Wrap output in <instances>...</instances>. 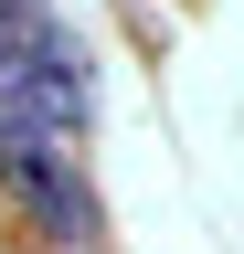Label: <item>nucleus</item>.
<instances>
[{
    "mask_svg": "<svg viewBox=\"0 0 244 254\" xmlns=\"http://www.w3.org/2000/svg\"><path fill=\"white\" fill-rule=\"evenodd\" d=\"M0 190L32 212L53 244H96V190H85V170L64 159V138L21 127L11 106H0Z\"/></svg>",
    "mask_w": 244,
    "mask_h": 254,
    "instance_id": "1",
    "label": "nucleus"
},
{
    "mask_svg": "<svg viewBox=\"0 0 244 254\" xmlns=\"http://www.w3.org/2000/svg\"><path fill=\"white\" fill-rule=\"evenodd\" d=\"M21 127H43V138H85V53L75 43H53L43 64H21L11 95H0Z\"/></svg>",
    "mask_w": 244,
    "mask_h": 254,
    "instance_id": "2",
    "label": "nucleus"
},
{
    "mask_svg": "<svg viewBox=\"0 0 244 254\" xmlns=\"http://www.w3.org/2000/svg\"><path fill=\"white\" fill-rule=\"evenodd\" d=\"M64 32H53V0H0V85L21 74V64H43Z\"/></svg>",
    "mask_w": 244,
    "mask_h": 254,
    "instance_id": "3",
    "label": "nucleus"
}]
</instances>
